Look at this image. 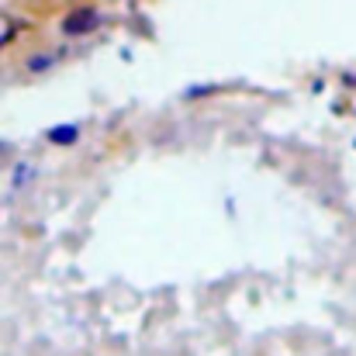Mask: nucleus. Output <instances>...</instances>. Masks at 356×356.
I'll use <instances>...</instances> for the list:
<instances>
[{
	"label": "nucleus",
	"instance_id": "nucleus-1",
	"mask_svg": "<svg viewBox=\"0 0 356 356\" xmlns=\"http://www.w3.org/2000/svg\"><path fill=\"white\" fill-rule=\"evenodd\" d=\"M97 24H101V10H97V7H76V10H70V14L63 17L59 31H63L66 38H80V35H90Z\"/></svg>",
	"mask_w": 356,
	"mask_h": 356
},
{
	"label": "nucleus",
	"instance_id": "nucleus-2",
	"mask_svg": "<svg viewBox=\"0 0 356 356\" xmlns=\"http://www.w3.org/2000/svg\"><path fill=\"white\" fill-rule=\"evenodd\" d=\"M45 138H49L52 145H76V142H80V124H52V128L45 131Z\"/></svg>",
	"mask_w": 356,
	"mask_h": 356
},
{
	"label": "nucleus",
	"instance_id": "nucleus-3",
	"mask_svg": "<svg viewBox=\"0 0 356 356\" xmlns=\"http://www.w3.org/2000/svg\"><path fill=\"white\" fill-rule=\"evenodd\" d=\"M59 63V56H52V52H38V56H28V73H45V70H52Z\"/></svg>",
	"mask_w": 356,
	"mask_h": 356
},
{
	"label": "nucleus",
	"instance_id": "nucleus-4",
	"mask_svg": "<svg viewBox=\"0 0 356 356\" xmlns=\"http://www.w3.org/2000/svg\"><path fill=\"white\" fill-rule=\"evenodd\" d=\"M28 180H35V166H28V163H17V166H14V180H10V184H14V187H24Z\"/></svg>",
	"mask_w": 356,
	"mask_h": 356
},
{
	"label": "nucleus",
	"instance_id": "nucleus-5",
	"mask_svg": "<svg viewBox=\"0 0 356 356\" xmlns=\"http://www.w3.org/2000/svg\"><path fill=\"white\" fill-rule=\"evenodd\" d=\"M218 87L215 83H201V87H191V90H184V97L191 101V97H208V94H215Z\"/></svg>",
	"mask_w": 356,
	"mask_h": 356
},
{
	"label": "nucleus",
	"instance_id": "nucleus-6",
	"mask_svg": "<svg viewBox=\"0 0 356 356\" xmlns=\"http://www.w3.org/2000/svg\"><path fill=\"white\" fill-rule=\"evenodd\" d=\"M10 42H14V31H0V49L10 45Z\"/></svg>",
	"mask_w": 356,
	"mask_h": 356
}]
</instances>
